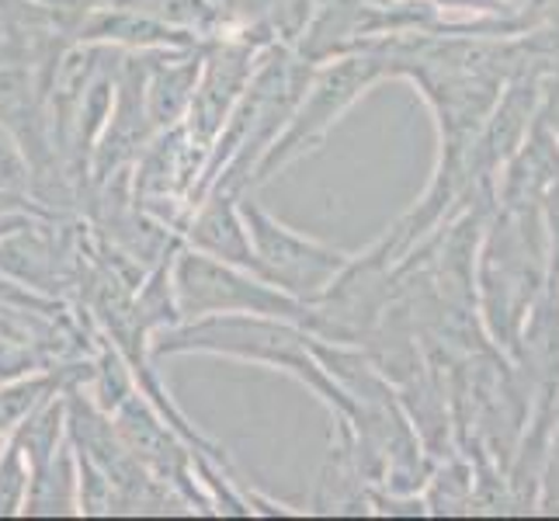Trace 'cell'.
Returning a JSON list of instances; mask_svg holds the SVG:
<instances>
[{
	"mask_svg": "<svg viewBox=\"0 0 559 521\" xmlns=\"http://www.w3.org/2000/svg\"><path fill=\"white\" fill-rule=\"evenodd\" d=\"M115 431H119L122 446L132 452V459L157 479V484H170V490L188 494V500L205 505L199 494L195 479H191V452L178 441V435L167 428L160 414L150 411V403L140 400L136 393L122 396L115 407Z\"/></svg>",
	"mask_w": 559,
	"mask_h": 521,
	"instance_id": "5b68a950",
	"label": "cell"
},
{
	"mask_svg": "<svg viewBox=\"0 0 559 521\" xmlns=\"http://www.w3.org/2000/svg\"><path fill=\"white\" fill-rule=\"evenodd\" d=\"M0 191H8V196H17V199H32L28 157L4 122H0Z\"/></svg>",
	"mask_w": 559,
	"mask_h": 521,
	"instance_id": "9c48e42d",
	"label": "cell"
},
{
	"mask_svg": "<svg viewBox=\"0 0 559 521\" xmlns=\"http://www.w3.org/2000/svg\"><path fill=\"white\" fill-rule=\"evenodd\" d=\"M178 323L223 317V313H258L278 320H306V303L282 293L278 285L243 272L237 264L209 258L202 250H181L170 268Z\"/></svg>",
	"mask_w": 559,
	"mask_h": 521,
	"instance_id": "7a4b0ae2",
	"label": "cell"
},
{
	"mask_svg": "<svg viewBox=\"0 0 559 521\" xmlns=\"http://www.w3.org/2000/svg\"><path fill=\"white\" fill-rule=\"evenodd\" d=\"M32 487V466L22 446L11 438L4 455H0V514H17L28 500Z\"/></svg>",
	"mask_w": 559,
	"mask_h": 521,
	"instance_id": "ba28073f",
	"label": "cell"
},
{
	"mask_svg": "<svg viewBox=\"0 0 559 521\" xmlns=\"http://www.w3.org/2000/svg\"><path fill=\"white\" fill-rule=\"evenodd\" d=\"M261 49V38H219L212 43L209 52H202V70H199V84L195 94H191V105H188V129L185 137L209 150L212 140L219 137V129L226 126L229 111L240 102V94L254 73V60Z\"/></svg>",
	"mask_w": 559,
	"mask_h": 521,
	"instance_id": "277c9868",
	"label": "cell"
},
{
	"mask_svg": "<svg viewBox=\"0 0 559 521\" xmlns=\"http://www.w3.org/2000/svg\"><path fill=\"white\" fill-rule=\"evenodd\" d=\"M202 52L188 49H164V60H150L146 70V119L153 132H167L188 115L191 94L199 84Z\"/></svg>",
	"mask_w": 559,
	"mask_h": 521,
	"instance_id": "52a82bcc",
	"label": "cell"
},
{
	"mask_svg": "<svg viewBox=\"0 0 559 521\" xmlns=\"http://www.w3.org/2000/svg\"><path fill=\"white\" fill-rule=\"evenodd\" d=\"M240 216L247 226L250 247L261 264L264 282L278 285L282 293L296 299H313L323 293L326 279L344 264V254L323 247L310 237L293 234L288 226H282L272 212H264L254 199H240Z\"/></svg>",
	"mask_w": 559,
	"mask_h": 521,
	"instance_id": "3957f363",
	"label": "cell"
},
{
	"mask_svg": "<svg viewBox=\"0 0 559 521\" xmlns=\"http://www.w3.org/2000/svg\"><path fill=\"white\" fill-rule=\"evenodd\" d=\"M188 247L202 250L209 258H219L226 264H237L250 275H261V264L254 258V247H250L247 226L240 216V199L237 191L229 188H212L209 196L195 205V220L185 229Z\"/></svg>",
	"mask_w": 559,
	"mask_h": 521,
	"instance_id": "8992f818",
	"label": "cell"
},
{
	"mask_svg": "<svg viewBox=\"0 0 559 521\" xmlns=\"http://www.w3.org/2000/svg\"><path fill=\"white\" fill-rule=\"evenodd\" d=\"M32 220H43V216H35V212H25V209H8V205H0V237H8V234H14V229L28 226Z\"/></svg>",
	"mask_w": 559,
	"mask_h": 521,
	"instance_id": "30bf717a",
	"label": "cell"
},
{
	"mask_svg": "<svg viewBox=\"0 0 559 521\" xmlns=\"http://www.w3.org/2000/svg\"><path fill=\"white\" fill-rule=\"evenodd\" d=\"M226 355L240 362L272 365V369L293 372L296 379L310 382L313 390L331 393L320 369L306 355V338L288 320L278 317H258V313H223V317H202L164 327L153 355Z\"/></svg>",
	"mask_w": 559,
	"mask_h": 521,
	"instance_id": "6da1fadb",
	"label": "cell"
}]
</instances>
